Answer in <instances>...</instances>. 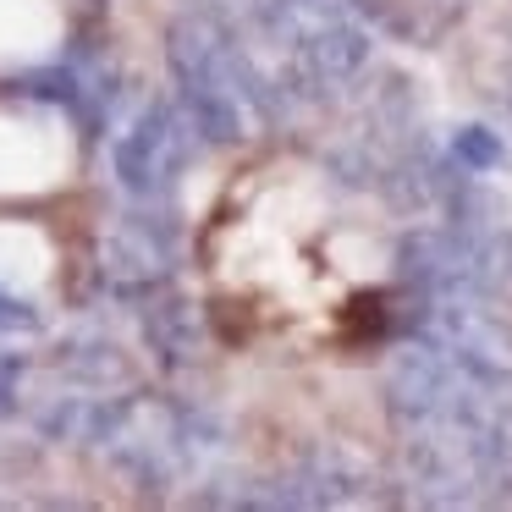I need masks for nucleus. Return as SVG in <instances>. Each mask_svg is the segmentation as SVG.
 Returning <instances> with one entry per match:
<instances>
[{"label":"nucleus","instance_id":"nucleus-1","mask_svg":"<svg viewBox=\"0 0 512 512\" xmlns=\"http://www.w3.org/2000/svg\"><path fill=\"white\" fill-rule=\"evenodd\" d=\"M204 265L248 331L347 347L380 320L391 248L380 215L336 177L303 160H265L215 204Z\"/></svg>","mask_w":512,"mask_h":512}]
</instances>
